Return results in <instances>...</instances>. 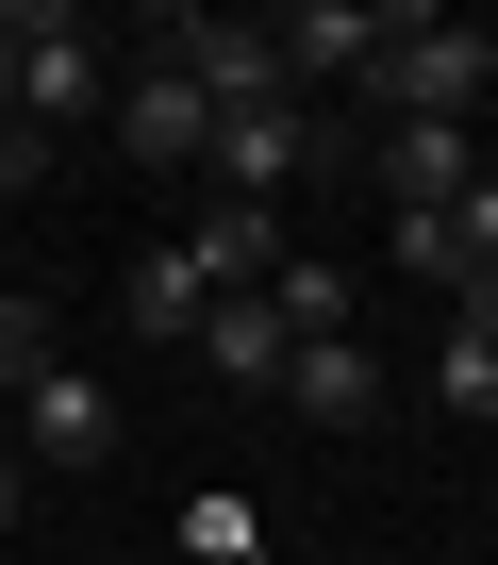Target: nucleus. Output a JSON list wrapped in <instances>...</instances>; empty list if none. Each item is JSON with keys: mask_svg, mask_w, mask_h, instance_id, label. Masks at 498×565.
Instances as JSON below:
<instances>
[{"mask_svg": "<svg viewBox=\"0 0 498 565\" xmlns=\"http://www.w3.org/2000/svg\"><path fill=\"white\" fill-rule=\"evenodd\" d=\"M183 350H199L216 383H249V399H283V350H300V333H283V300H216Z\"/></svg>", "mask_w": 498, "mask_h": 565, "instance_id": "6e6552de", "label": "nucleus"}, {"mask_svg": "<svg viewBox=\"0 0 498 565\" xmlns=\"http://www.w3.org/2000/svg\"><path fill=\"white\" fill-rule=\"evenodd\" d=\"M366 84H382V117H432V134H465V100L498 84V34H465V18H382Z\"/></svg>", "mask_w": 498, "mask_h": 565, "instance_id": "f257e3e1", "label": "nucleus"}, {"mask_svg": "<svg viewBox=\"0 0 498 565\" xmlns=\"http://www.w3.org/2000/svg\"><path fill=\"white\" fill-rule=\"evenodd\" d=\"M150 51H166V67H183V84L216 100V117H249V100H300V84H283V51L249 34V18H166Z\"/></svg>", "mask_w": 498, "mask_h": 565, "instance_id": "7ed1b4c3", "label": "nucleus"}, {"mask_svg": "<svg viewBox=\"0 0 498 565\" xmlns=\"http://www.w3.org/2000/svg\"><path fill=\"white\" fill-rule=\"evenodd\" d=\"M34 183H51V134H34V117H0V200H34Z\"/></svg>", "mask_w": 498, "mask_h": 565, "instance_id": "f3484780", "label": "nucleus"}, {"mask_svg": "<svg viewBox=\"0 0 498 565\" xmlns=\"http://www.w3.org/2000/svg\"><path fill=\"white\" fill-rule=\"evenodd\" d=\"M0 34H18V117H34V134L100 100V18H67V0H18Z\"/></svg>", "mask_w": 498, "mask_h": 565, "instance_id": "f03ea898", "label": "nucleus"}, {"mask_svg": "<svg viewBox=\"0 0 498 565\" xmlns=\"http://www.w3.org/2000/svg\"><path fill=\"white\" fill-rule=\"evenodd\" d=\"M51 366H67V350H51V317H34V300H0V383H18V399H34Z\"/></svg>", "mask_w": 498, "mask_h": 565, "instance_id": "dca6fc26", "label": "nucleus"}, {"mask_svg": "<svg viewBox=\"0 0 498 565\" xmlns=\"http://www.w3.org/2000/svg\"><path fill=\"white\" fill-rule=\"evenodd\" d=\"M34 466H117V399H100L84 366L34 383Z\"/></svg>", "mask_w": 498, "mask_h": 565, "instance_id": "9b49d317", "label": "nucleus"}, {"mask_svg": "<svg viewBox=\"0 0 498 565\" xmlns=\"http://www.w3.org/2000/svg\"><path fill=\"white\" fill-rule=\"evenodd\" d=\"M267 300H283V333H349V282H333V266H300V249H283Z\"/></svg>", "mask_w": 498, "mask_h": 565, "instance_id": "4468645a", "label": "nucleus"}, {"mask_svg": "<svg viewBox=\"0 0 498 565\" xmlns=\"http://www.w3.org/2000/svg\"><path fill=\"white\" fill-rule=\"evenodd\" d=\"M117 150H133V167H199V150H216V100H199V84L150 51V67L117 84Z\"/></svg>", "mask_w": 498, "mask_h": 565, "instance_id": "20e7f679", "label": "nucleus"}, {"mask_svg": "<svg viewBox=\"0 0 498 565\" xmlns=\"http://www.w3.org/2000/svg\"><path fill=\"white\" fill-rule=\"evenodd\" d=\"M0 117H18V34H0Z\"/></svg>", "mask_w": 498, "mask_h": 565, "instance_id": "aec40b11", "label": "nucleus"}, {"mask_svg": "<svg viewBox=\"0 0 498 565\" xmlns=\"http://www.w3.org/2000/svg\"><path fill=\"white\" fill-rule=\"evenodd\" d=\"M18 499H34V482H18V449H0V532H18Z\"/></svg>", "mask_w": 498, "mask_h": 565, "instance_id": "6ab92c4d", "label": "nucleus"}, {"mask_svg": "<svg viewBox=\"0 0 498 565\" xmlns=\"http://www.w3.org/2000/svg\"><path fill=\"white\" fill-rule=\"evenodd\" d=\"M366 167H382V200H399V216L481 183V150H465V134H432V117H382V150H366Z\"/></svg>", "mask_w": 498, "mask_h": 565, "instance_id": "1a4fd4ad", "label": "nucleus"}, {"mask_svg": "<svg viewBox=\"0 0 498 565\" xmlns=\"http://www.w3.org/2000/svg\"><path fill=\"white\" fill-rule=\"evenodd\" d=\"M183 548H199V565H267V515H249V499H199Z\"/></svg>", "mask_w": 498, "mask_h": 565, "instance_id": "2eb2a0df", "label": "nucleus"}, {"mask_svg": "<svg viewBox=\"0 0 498 565\" xmlns=\"http://www.w3.org/2000/svg\"><path fill=\"white\" fill-rule=\"evenodd\" d=\"M117 317H133V333L166 350V333H199V317H216V282H199L183 249H133V282H117Z\"/></svg>", "mask_w": 498, "mask_h": 565, "instance_id": "f8f14e48", "label": "nucleus"}, {"mask_svg": "<svg viewBox=\"0 0 498 565\" xmlns=\"http://www.w3.org/2000/svg\"><path fill=\"white\" fill-rule=\"evenodd\" d=\"M432 399L498 433V333H432Z\"/></svg>", "mask_w": 498, "mask_h": 565, "instance_id": "ddd939ff", "label": "nucleus"}, {"mask_svg": "<svg viewBox=\"0 0 498 565\" xmlns=\"http://www.w3.org/2000/svg\"><path fill=\"white\" fill-rule=\"evenodd\" d=\"M448 233H465V266H498V183H465V200H448Z\"/></svg>", "mask_w": 498, "mask_h": 565, "instance_id": "a211bd4d", "label": "nucleus"}, {"mask_svg": "<svg viewBox=\"0 0 498 565\" xmlns=\"http://www.w3.org/2000/svg\"><path fill=\"white\" fill-rule=\"evenodd\" d=\"M199 167H216V200H267L283 167H316V117H300V100H249V117H216Z\"/></svg>", "mask_w": 498, "mask_h": 565, "instance_id": "0eeeda50", "label": "nucleus"}, {"mask_svg": "<svg viewBox=\"0 0 498 565\" xmlns=\"http://www.w3.org/2000/svg\"><path fill=\"white\" fill-rule=\"evenodd\" d=\"M283 399H300L316 433H366V416H382V350H366V333H300V350H283Z\"/></svg>", "mask_w": 498, "mask_h": 565, "instance_id": "39448f33", "label": "nucleus"}, {"mask_svg": "<svg viewBox=\"0 0 498 565\" xmlns=\"http://www.w3.org/2000/svg\"><path fill=\"white\" fill-rule=\"evenodd\" d=\"M267 51H283V84L366 67V51H382V0H300V18H267Z\"/></svg>", "mask_w": 498, "mask_h": 565, "instance_id": "9d476101", "label": "nucleus"}, {"mask_svg": "<svg viewBox=\"0 0 498 565\" xmlns=\"http://www.w3.org/2000/svg\"><path fill=\"white\" fill-rule=\"evenodd\" d=\"M183 266L216 282V300H267V282H283V216H267V200H199Z\"/></svg>", "mask_w": 498, "mask_h": 565, "instance_id": "423d86ee", "label": "nucleus"}]
</instances>
